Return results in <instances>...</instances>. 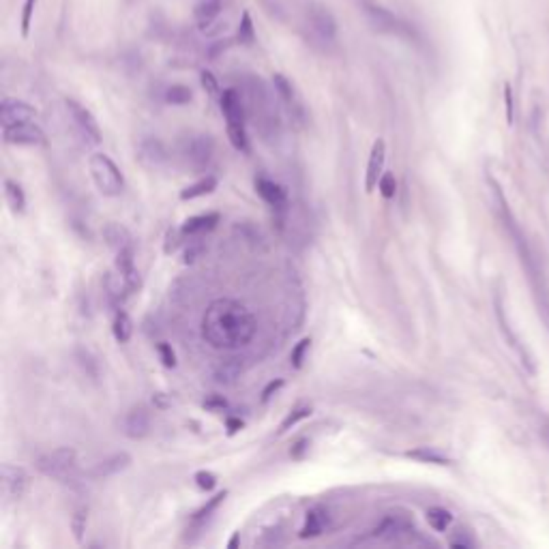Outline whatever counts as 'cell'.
<instances>
[{
	"instance_id": "obj_18",
	"label": "cell",
	"mask_w": 549,
	"mask_h": 549,
	"mask_svg": "<svg viewBox=\"0 0 549 549\" xmlns=\"http://www.w3.org/2000/svg\"><path fill=\"white\" fill-rule=\"evenodd\" d=\"M221 11H224L221 0H200V3L195 5V9H193V18H195L198 28L206 32L210 26L217 22Z\"/></svg>"
},
{
	"instance_id": "obj_38",
	"label": "cell",
	"mask_w": 549,
	"mask_h": 549,
	"mask_svg": "<svg viewBox=\"0 0 549 549\" xmlns=\"http://www.w3.org/2000/svg\"><path fill=\"white\" fill-rule=\"evenodd\" d=\"M183 238H185L183 230H170V232H167L165 245H163V251L167 253V256H170V253H174V251L183 245Z\"/></svg>"
},
{
	"instance_id": "obj_14",
	"label": "cell",
	"mask_w": 549,
	"mask_h": 549,
	"mask_svg": "<svg viewBox=\"0 0 549 549\" xmlns=\"http://www.w3.org/2000/svg\"><path fill=\"white\" fill-rule=\"evenodd\" d=\"M129 466H131V455L122 451V453H114V455L97 461L89 474H91V479H110V477L120 474Z\"/></svg>"
},
{
	"instance_id": "obj_36",
	"label": "cell",
	"mask_w": 549,
	"mask_h": 549,
	"mask_svg": "<svg viewBox=\"0 0 549 549\" xmlns=\"http://www.w3.org/2000/svg\"><path fill=\"white\" fill-rule=\"evenodd\" d=\"M377 189H380V193H382V198H387V200L395 198V193H397V181H395V176L389 174V172H385L382 179H380V183H377Z\"/></svg>"
},
{
	"instance_id": "obj_24",
	"label": "cell",
	"mask_w": 549,
	"mask_h": 549,
	"mask_svg": "<svg viewBox=\"0 0 549 549\" xmlns=\"http://www.w3.org/2000/svg\"><path fill=\"white\" fill-rule=\"evenodd\" d=\"M5 200L11 208L13 215H22L26 210V195H24V189L20 183L11 181V179H5Z\"/></svg>"
},
{
	"instance_id": "obj_33",
	"label": "cell",
	"mask_w": 549,
	"mask_h": 549,
	"mask_svg": "<svg viewBox=\"0 0 549 549\" xmlns=\"http://www.w3.org/2000/svg\"><path fill=\"white\" fill-rule=\"evenodd\" d=\"M86 526H89V511L86 509H77L71 517V530H73V536L82 543L84 538V532H86Z\"/></svg>"
},
{
	"instance_id": "obj_30",
	"label": "cell",
	"mask_w": 549,
	"mask_h": 549,
	"mask_svg": "<svg viewBox=\"0 0 549 549\" xmlns=\"http://www.w3.org/2000/svg\"><path fill=\"white\" fill-rule=\"evenodd\" d=\"M193 99V93L185 84H172L170 89L165 91V101L172 105H187Z\"/></svg>"
},
{
	"instance_id": "obj_34",
	"label": "cell",
	"mask_w": 549,
	"mask_h": 549,
	"mask_svg": "<svg viewBox=\"0 0 549 549\" xmlns=\"http://www.w3.org/2000/svg\"><path fill=\"white\" fill-rule=\"evenodd\" d=\"M260 5H262L264 13L271 15L273 20H277V22H285L288 20V11H285L281 0H260Z\"/></svg>"
},
{
	"instance_id": "obj_22",
	"label": "cell",
	"mask_w": 549,
	"mask_h": 549,
	"mask_svg": "<svg viewBox=\"0 0 549 549\" xmlns=\"http://www.w3.org/2000/svg\"><path fill=\"white\" fill-rule=\"evenodd\" d=\"M326 524H328L326 513H324L322 509H311V511L307 513V517H305V524H303L299 536H301V538H316V536H320V534L324 532Z\"/></svg>"
},
{
	"instance_id": "obj_40",
	"label": "cell",
	"mask_w": 549,
	"mask_h": 549,
	"mask_svg": "<svg viewBox=\"0 0 549 549\" xmlns=\"http://www.w3.org/2000/svg\"><path fill=\"white\" fill-rule=\"evenodd\" d=\"M157 352H159V356H161V361H163L165 367H174V365H176V354H174V350H172L170 344H165V342L157 344Z\"/></svg>"
},
{
	"instance_id": "obj_11",
	"label": "cell",
	"mask_w": 549,
	"mask_h": 549,
	"mask_svg": "<svg viewBox=\"0 0 549 549\" xmlns=\"http://www.w3.org/2000/svg\"><path fill=\"white\" fill-rule=\"evenodd\" d=\"M219 103H221V112L226 116L228 127H245V120H247L245 101L236 89H226L219 97Z\"/></svg>"
},
{
	"instance_id": "obj_45",
	"label": "cell",
	"mask_w": 549,
	"mask_h": 549,
	"mask_svg": "<svg viewBox=\"0 0 549 549\" xmlns=\"http://www.w3.org/2000/svg\"><path fill=\"white\" fill-rule=\"evenodd\" d=\"M226 427H228V436H234V434H238L243 427H245V423H243V420L240 418H228L226 420Z\"/></svg>"
},
{
	"instance_id": "obj_26",
	"label": "cell",
	"mask_w": 549,
	"mask_h": 549,
	"mask_svg": "<svg viewBox=\"0 0 549 549\" xmlns=\"http://www.w3.org/2000/svg\"><path fill=\"white\" fill-rule=\"evenodd\" d=\"M403 532H410V524L399 519V517H387L382 524H380L375 530H373V536L375 538H395Z\"/></svg>"
},
{
	"instance_id": "obj_4",
	"label": "cell",
	"mask_w": 549,
	"mask_h": 549,
	"mask_svg": "<svg viewBox=\"0 0 549 549\" xmlns=\"http://www.w3.org/2000/svg\"><path fill=\"white\" fill-rule=\"evenodd\" d=\"M75 466H77V453L71 446L54 448L37 459V470L44 477L60 481V483H67L69 479H73Z\"/></svg>"
},
{
	"instance_id": "obj_39",
	"label": "cell",
	"mask_w": 549,
	"mask_h": 549,
	"mask_svg": "<svg viewBox=\"0 0 549 549\" xmlns=\"http://www.w3.org/2000/svg\"><path fill=\"white\" fill-rule=\"evenodd\" d=\"M37 7V0H24V11H22V37L30 34V22Z\"/></svg>"
},
{
	"instance_id": "obj_17",
	"label": "cell",
	"mask_w": 549,
	"mask_h": 549,
	"mask_svg": "<svg viewBox=\"0 0 549 549\" xmlns=\"http://www.w3.org/2000/svg\"><path fill=\"white\" fill-rule=\"evenodd\" d=\"M226 498H228V491H221V493H217V496L210 498V500L202 506V509H198V511L191 515L189 530H191V532H202V530L208 526V522L213 519V515L217 513L219 506L226 502Z\"/></svg>"
},
{
	"instance_id": "obj_41",
	"label": "cell",
	"mask_w": 549,
	"mask_h": 549,
	"mask_svg": "<svg viewBox=\"0 0 549 549\" xmlns=\"http://www.w3.org/2000/svg\"><path fill=\"white\" fill-rule=\"evenodd\" d=\"M283 385H285V382H283L281 377L271 380V382H269V385L264 387V391H262V403H269V401H271V399H273V397L283 389Z\"/></svg>"
},
{
	"instance_id": "obj_47",
	"label": "cell",
	"mask_w": 549,
	"mask_h": 549,
	"mask_svg": "<svg viewBox=\"0 0 549 549\" xmlns=\"http://www.w3.org/2000/svg\"><path fill=\"white\" fill-rule=\"evenodd\" d=\"M238 538H240V532H234V536L230 538V543H228V547L230 549H234V547H238Z\"/></svg>"
},
{
	"instance_id": "obj_3",
	"label": "cell",
	"mask_w": 549,
	"mask_h": 549,
	"mask_svg": "<svg viewBox=\"0 0 549 549\" xmlns=\"http://www.w3.org/2000/svg\"><path fill=\"white\" fill-rule=\"evenodd\" d=\"M89 167H91V176L97 185V189L108 195V198H116L122 193L124 189V176L120 172V167L105 155V153H95L89 159Z\"/></svg>"
},
{
	"instance_id": "obj_28",
	"label": "cell",
	"mask_w": 549,
	"mask_h": 549,
	"mask_svg": "<svg viewBox=\"0 0 549 549\" xmlns=\"http://www.w3.org/2000/svg\"><path fill=\"white\" fill-rule=\"evenodd\" d=\"M256 28H253V20H251V15L245 11L243 13V18H240V24H238V28H236V41H238V46H245V48H251L253 44H256Z\"/></svg>"
},
{
	"instance_id": "obj_6",
	"label": "cell",
	"mask_w": 549,
	"mask_h": 549,
	"mask_svg": "<svg viewBox=\"0 0 549 549\" xmlns=\"http://www.w3.org/2000/svg\"><path fill=\"white\" fill-rule=\"evenodd\" d=\"M305 18H307V28L311 30L314 39H318L320 44H324V46L335 44V41H337V20L328 11L326 5L309 3L307 11H305Z\"/></svg>"
},
{
	"instance_id": "obj_9",
	"label": "cell",
	"mask_w": 549,
	"mask_h": 549,
	"mask_svg": "<svg viewBox=\"0 0 549 549\" xmlns=\"http://www.w3.org/2000/svg\"><path fill=\"white\" fill-rule=\"evenodd\" d=\"M0 485H3V498L7 502H18L26 496V491L30 489V477L24 468L20 466H11V463H5L3 470H0Z\"/></svg>"
},
{
	"instance_id": "obj_35",
	"label": "cell",
	"mask_w": 549,
	"mask_h": 549,
	"mask_svg": "<svg viewBox=\"0 0 549 549\" xmlns=\"http://www.w3.org/2000/svg\"><path fill=\"white\" fill-rule=\"evenodd\" d=\"M200 79H202V86H204V91L210 95V97H221V89H219V82H217V77L210 73V71H202L200 73Z\"/></svg>"
},
{
	"instance_id": "obj_8",
	"label": "cell",
	"mask_w": 549,
	"mask_h": 549,
	"mask_svg": "<svg viewBox=\"0 0 549 549\" xmlns=\"http://www.w3.org/2000/svg\"><path fill=\"white\" fill-rule=\"evenodd\" d=\"M3 138L7 144H13V146H44L46 144V134L39 124H34V120L5 124Z\"/></svg>"
},
{
	"instance_id": "obj_10",
	"label": "cell",
	"mask_w": 549,
	"mask_h": 549,
	"mask_svg": "<svg viewBox=\"0 0 549 549\" xmlns=\"http://www.w3.org/2000/svg\"><path fill=\"white\" fill-rule=\"evenodd\" d=\"M122 434L131 440H142L150 434V412L144 406H134L122 416Z\"/></svg>"
},
{
	"instance_id": "obj_7",
	"label": "cell",
	"mask_w": 549,
	"mask_h": 549,
	"mask_svg": "<svg viewBox=\"0 0 549 549\" xmlns=\"http://www.w3.org/2000/svg\"><path fill=\"white\" fill-rule=\"evenodd\" d=\"M65 108H67V114L69 118L73 120L75 129L79 131V136L86 140L89 144H99L101 142V129H99V122L97 118L93 116L91 110L84 108L79 101L75 99H65Z\"/></svg>"
},
{
	"instance_id": "obj_19",
	"label": "cell",
	"mask_w": 549,
	"mask_h": 549,
	"mask_svg": "<svg viewBox=\"0 0 549 549\" xmlns=\"http://www.w3.org/2000/svg\"><path fill=\"white\" fill-rule=\"evenodd\" d=\"M219 224V213H204V215H195V217H189L181 230L185 234V238H198L210 230H215V226Z\"/></svg>"
},
{
	"instance_id": "obj_23",
	"label": "cell",
	"mask_w": 549,
	"mask_h": 549,
	"mask_svg": "<svg viewBox=\"0 0 549 549\" xmlns=\"http://www.w3.org/2000/svg\"><path fill=\"white\" fill-rule=\"evenodd\" d=\"M217 176H213V174H208V176H204V179H200L198 183H193V185H189V187H185L183 191H181V200L183 202H187V200H195V198H204V195H208V193H213L215 189H217Z\"/></svg>"
},
{
	"instance_id": "obj_16",
	"label": "cell",
	"mask_w": 549,
	"mask_h": 549,
	"mask_svg": "<svg viewBox=\"0 0 549 549\" xmlns=\"http://www.w3.org/2000/svg\"><path fill=\"white\" fill-rule=\"evenodd\" d=\"M273 86H275V93L279 95V99L285 103V108L290 110V114L292 116H303V103H301V99H299V95H297V89H294V84L285 77V75H281V73H275L273 75Z\"/></svg>"
},
{
	"instance_id": "obj_43",
	"label": "cell",
	"mask_w": 549,
	"mask_h": 549,
	"mask_svg": "<svg viewBox=\"0 0 549 549\" xmlns=\"http://www.w3.org/2000/svg\"><path fill=\"white\" fill-rule=\"evenodd\" d=\"M504 103H506V120L511 124L513 122V91L509 84L504 86Z\"/></svg>"
},
{
	"instance_id": "obj_20",
	"label": "cell",
	"mask_w": 549,
	"mask_h": 549,
	"mask_svg": "<svg viewBox=\"0 0 549 549\" xmlns=\"http://www.w3.org/2000/svg\"><path fill=\"white\" fill-rule=\"evenodd\" d=\"M140 161L150 167V170H159L161 165H165L167 161V150L163 148V144L159 140H146L140 146Z\"/></svg>"
},
{
	"instance_id": "obj_25",
	"label": "cell",
	"mask_w": 549,
	"mask_h": 549,
	"mask_svg": "<svg viewBox=\"0 0 549 549\" xmlns=\"http://www.w3.org/2000/svg\"><path fill=\"white\" fill-rule=\"evenodd\" d=\"M403 455L408 459H414V461H420V463H436V466H448L451 463V459L446 455H442L440 451H436L432 446H418V448L406 451Z\"/></svg>"
},
{
	"instance_id": "obj_37",
	"label": "cell",
	"mask_w": 549,
	"mask_h": 549,
	"mask_svg": "<svg viewBox=\"0 0 549 549\" xmlns=\"http://www.w3.org/2000/svg\"><path fill=\"white\" fill-rule=\"evenodd\" d=\"M193 481H195V485H198L202 491H210V489H215V485H217V477H215L213 472H208V470L195 472Z\"/></svg>"
},
{
	"instance_id": "obj_1",
	"label": "cell",
	"mask_w": 549,
	"mask_h": 549,
	"mask_svg": "<svg viewBox=\"0 0 549 549\" xmlns=\"http://www.w3.org/2000/svg\"><path fill=\"white\" fill-rule=\"evenodd\" d=\"M258 324L253 314L234 299H217L202 318L204 342L217 350L245 348L256 337Z\"/></svg>"
},
{
	"instance_id": "obj_27",
	"label": "cell",
	"mask_w": 549,
	"mask_h": 549,
	"mask_svg": "<svg viewBox=\"0 0 549 549\" xmlns=\"http://www.w3.org/2000/svg\"><path fill=\"white\" fill-rule=\"evenodd\" d=\"M103 234H105L108 245H110L114 251L124 249V247H134V240H131L129 232H127L124 228H120V226H116V224H110Z\"/></svg>"
},
{
	"instance_id": "obj_31",
	"label": "cell",
	"mask_w": 549,
	"mask_h": 549,
	"mask_svg": "<svg viewBox=\"0 0 549 549\" xmlns=\"http://www.w3.org/2000/svg\"><path fill=\"white\" fill-rule=\"evenodd\" d=\"M311 416V408L309 406H299V408H294L283 420H281V425H279V434H283V432H288V429H292L294 425H299L301 420H305V418H309Z\"/></svg>"
},
{
	"instance_id": "obj_44",
	"label": "cell",
	"mask_w": 549,
	"mask_h": 549,
	"mask_svg": "<svg viewBox=\"0 0 549 549\" xmlns=\"http://www.w3.org/2000/svg\"><path fill=\"white\" fill-rule=\"evenodd\" d=\"M472 545H474V541H472L470 536L463 534V530L459 532V536H453V538H451V547H472Z\"/></svg>"
},
{
	"instance_id": "obj_15",
	"label": "cell",
	"mask_w": 549,
	"mask_h": 549,
	"mask_svg": "<svg viewBox=\"0 0 549 549\" xmlns=\"http://www.w3.org/2000/svg\"><path fill=\"white\" fill-rule=\"evenodd\" d=\"M256 191L275 210V213H285L288 193H285V189L279 183L269 181V179H256Z\"/></svg>"
},
{
	"instance_id": "obj_32",
	"label": "cell",
	"mask_w": 549,
	"mask_h": 549,
	"mask_svg": "<svg viewBox=\"0 0 549 549\" xmlns=\"http://www.w3.org/2000/svg\"><path fill=\"white\" fill-rule=\"evenodd\" d=\"M309 348H311V340H309V337H303V340L292 348L290 363H292L294 369H301V367H303V363H305V354L309 352Z\"/></svg>"
},
{
	"instance_id": "obj_46",
	"label": "cell",
	"mask_w": 549,
	"mask_h": 549,
	"mask_svg": "<svg viewBox=\"0 0 549 549\" xmlns=\"http://www.w3.org/2000/svg\"><path fill=\"white\" fill-rule=\"evenodd\" d=\"M307 448H309V442H307V440H301V442H297V446L290 451V455H292L294 459H301Z\"/></svg>"
},
{
	"instance_id": "obj_2",
	"label": "cell",
	"mask_w": 549,
	"mask_h": 549,
	"mask_svg": "<svg viewBox=\"0 0 549 549\" xmlns=\"http://www.w3.org/2000/svg\"><path fill=\"white\" fill-rule=\"evenodd\" d=\"M359 7L375 30L389 32V34H399V37H406L410 41L416 39L414 26H410L406 20H401L397 13H393L389 7L377 3V0H359Z\"/></svg>"
},
{
	"instance_id": "obj_21",
	"label": "cell",
	"mask_w": 549,
	"mask_h": 549,
	"mask_svg": "<svg viewBox=\"0 0 549 549\" xmlns=\"http://www.w3.org/2000/svg\"><path fill=\"white\" fill-rule=\"evenodd\" d=\"M112 332H114V340H116L118 344H127V342L131 340V335H134V322H131L129 314H127L122 307H120V309H114Z\"/></svg>"
},
{
	"instance_id": "obj_5",
	"label": "cell",
	"mask_w": 549,
	"mask_h": 549,
	"mask_svg": "<svg viewBox=\"0 0 549 549\" xmlns=\"http://www.w3.org/2000/svg\"><path fill=\"white\" fill-rule=\"evenodd\" d=\"M181 155L185 159V165L193 172H204L208 170L210 161L215 155V144L210 140V136H189L185 138L181 146Z\"/></svg>"
},
{
	"instance_id": "obj_12",
	"label": "cell",
	"mask_w": 549,
	"mask_h": 549,
	"mask_svg": "<svg viewBox=\"0 0 549 549\" xmlns=\"http://www.w3.org/2000/svg\"><path fill=\"white\" fill-rule=\"evenodd\" d=\"M385 161H387V144L385 140H375L371 146V155H369V163H367V172H365V191L371 193L380 179L385 174Z\"/></svg>"
},
{
	"instance_id": "obj_13",
	"label": "cell",
	"mask_w": 549,
	"mask_h": 549,
	"mask_svg": "<svg viewBox=\"0 0 549 549\" xmlns=\"http://www.w3.org/2000/svg\"><path fill=\"white\" fill-rule=\"evenodd\" d=\"M34 118H37V110L32 105H28L26 101L5 97L3 103H0V120H3V127L18 124V122H30Z\"/></svg>"
},
{
	"instance_id": "obj_42",
	"label": "cell",
	"mask_w": 549,
	"mask_h": 549,
	"mask_svg": "<svg viewBox=\"0 0 549 549\" xmlns=\"http://www.w3.org/2000/svg\"><path fill=\"white\" fill-rule=\"evenodd\" d=\"M204 408L210 410V412H221V410L228 408V401H226L224 397H219V395H210V397L204 401Z\"/></svg>"
},
{
	"instance_id": "obj_29",
	"label": "cell",
	"mask_w": 549,
	"mask_h": 549,
	"mask_svg": "<svg viewBox=\"0 0 549 549\" xmlns=\"http://www.w3.org/2000/svg\"><path fill=\"white\" fill-rule=\"evenodd\" d=\"M427 524L436 532H444L453 524V515L446 509H442V506H432V509L427 511Z\"/></svg>"
}]
</instances>
